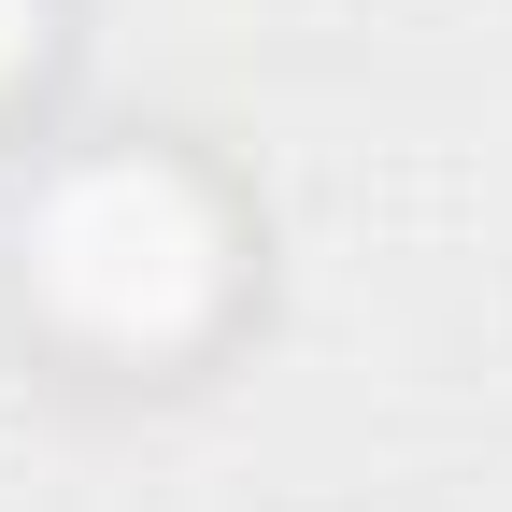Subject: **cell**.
<instances>
[{
    "mask_svg": "<svg viewBox=\"0 0 512 512\" xmlns=\"http://www.w3.org/2000/svg\"><path fill=\"white\" fill-rule=\"evenodd\" d=\"M15 57H29V0H0V72H15Z\"/></svg>",
    "mask_w": 512,
    "mask_h": 512,
    "instance_id": "cell-2",
    "label": "cell"
},
{
    "mask_svg": "<svg viewBox=\"0 0 512 512\" xmlns=\"http://www.w3.org/2000/svg\"><path fill=\"white\" fill-rule=\"evenodd\" d=\"M29 271H43V299L72 313V328L157 356V342H185V328L214 313L228 242H214V214H200V185H185V171H157V157H100V171H72V185L43 200Z\"/></svg>",
    "mask_w": 512,
    "mask_h": 512,
    "instance_id": "cell-1",
    "label": "cell"
}]
</instances>
